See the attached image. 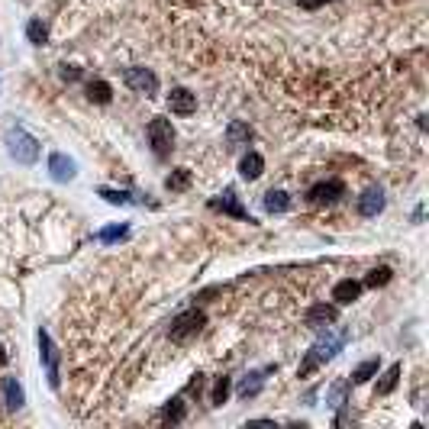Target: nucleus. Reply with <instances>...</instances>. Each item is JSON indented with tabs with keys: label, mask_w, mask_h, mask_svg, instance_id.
<instances>
[{
	"label": "nucleus",
	"mask_w": 429,
	"mask_h": 429,
	"mask_svg": "<svg viewBox=\"0 0 429 429\" xmlns=\"http://www.w3.org/2000/svg\"><path fill=\"white\" fill-rule=\"evenodd\" d=\"M349 342V333L346 329H339V333H333L329 326H323L320 329V339H316L314 346L307 349L304 362H300V368H297V377H310L316 371V368L323 365V362H329V358L339 352V349Z\"/></svg>",
	"instance_id": "nucleus-1"
},
{
	"label": "nucleus",
	"mask_w": 429,
	"mask_h": 429,
	"mask_svg": "<svg viewBox=\"0 0 429 429\" xmlns=\"http://www.w3.org/2000/svg\"><path fill=\"white\" fill-rule=\"evenodd\" d=\"M3 142H7V152H10L13 162H20V165H36V162H39V152H42L39 139L30 136L23 126H10Z\"/></svg>",
	"instance_id": "nucleus-2"
},
{
	"label": "nucleus",
	"mask_w": 429,
	"mask_h": 429,
	"mask_svg": "<svg viewBox=\"0 0 429 429\" xmlns=\"http://www.w3.org/2000/svg\"><path fill=\"white\" fill-rule=\"evenodd\" d=\"M36 339H39V358H42V365H45L49 388L58 390V388H62V355H58V349H55L52 336L45 333L42 326H39V333H36Z\"/></svg>",
	"instance_id": "nucleus-3"
},
{
	"label": "nucleus",
	"mask_w": 429,
	"mask_h": 429,
	"mask_svg": "<svg viewBox=\"0 0 429 429\" xmlns=\"http://www.w3.org/2000/svg\"><path fill=\"white\" fill-rule=\"evenodd\" d=\"M207 326V314L204 310H184V314H178L175 320H171V326H168V336L175 339V342H188V339H194V336L200 333Z\"/></svg>",
	"instance_id": "nucleus-4"
},
{
	"label": "nucleus",
	"mask_w": 429,
	"mask_h": 429,
	"mask_svg": "<svg viewBox=\"0 0 429 429\" xmlns=\"http://www.w3.org/2000/svg\"><path fill=\"white\" fill-rule=\"evenodd\" d=\"M148 142H152L155 158L171 155V148H175V126H171V120H165V116H152V123H148Z\"/></svg>",
	"instance_id": "nucleus-5"
},
{
	"label": "nucleus",
	"mask_w": 429,
	"mask_h": 429,
	"mask_svg": "<svg viewBox=\"0 0 429 429\" xmlns=\"http://www.w3.org/2000/svg\"><path fill=\"white\" fill-rule=\"evenodd\" d=\"M123 81L129 91H136L142 97H155L158 94V74L142 68V65H133V68H126L123 72Z\"/></svg>",
	"instance_id": "nucleus-6"
},
{
	"label": "nucleus",
	"mask_w": 429,
	"mask_h": 429,
	"mask_svg": "<svg viewBox=\"0 0 429 429\" xmlns=\"http://www.w3.org/2000/svg\"><path fill=\"white\" fill-rule=\"evenodd\" d=\"M207 207L217 210V213H226V217H236V220H242V223H255L249 217V210L239 204V197H236V190H232V188H226L220 197H210Z\"/></svg>",
	"instance_id": "nucleus-7"
},
{
	"label": "nucleus",
	"mask_w": 429,
	"mask_h": 429,
	"mask_svg": "<svg viewBox=\"0 0 429 429\" xmlns=\"http://www.w3.org/2000/svg\"><path fill=\"white\" fill-rule=\"evenodd\" d=\"M346 194V184L339 178H333V181H320V184H314V188L307 190V200L310 204H336V200Z\"/></svg>",
	"instance_id": "nucleus-8"
},
{
	"label": "nucleus",
	"mask_w": 429,
	"mask_h": 429,
	"mask_svg": "<svg viewBox=\"0 0 429 429\" xmlns=\"http://www.w3.org/2000/svg\"><path fill=\"white\" fill-rule=\"evenodd\" d=\"M49 175H52V181H58V184H68V181H74V175H78V165H74V158L62 155V152H52V155H49Z\"/></svg>",
	"instance_id": "nucleus-9"
},
{
	"label": "nucleus",
	"mask_w": 429,
	"mask_h": 429,
	"mask_svg": "<svg viewBox=\"0 0 429 429\" xmlns=\"http://www.w3.org/2000/svg\"><path fill=\"white\" fill-rule=\"evenodd\" d=\"M307 326L310 329H323V326H333L336 320H339V307L336 304H314L310 310H307Z\"/></svg>",
	"instance_id": "nucleus-10"
},
{
	"label": "nucleus",
	"mask_w": 429,
	"mask_h": 429,
	"mask_svg": "<svg viewBox=\"0 0 429 429\" xmlns=\"http://www.w3.org/2000/svg\"><path fill=\"white\" fill-rule=\"evenodd\" d=\"M168 110L178 116H190L197 110V94H190L188 87H175V91L168 94Z\"/></svg>",
	"instance_id": "nucleus-11"
},
{
	"label": "nucleus",
	"mask_w": 429,
	"mask_h": 429,
	"mask_svg": "<svg viewBox=\"0 0 429 429\" xmlns=\"http://www.w3.org/2000/svg\"><path fill=\"white\" fill-rule=\"evenodd\" d=\"M272 371H278V365H268L265 371H249V375L239 381V397L242 400H249V397H258L262 394V388H265V375H272Z\"/></svg>",
	"instance_id": "nucleus-12"
},
{
	"label": "nucleus",
	"mask_w": 429,
	"mask_h": 429,
	"mask_svg": "<svg viewBox=\"0 0 429 429\" xmlns=\"http://www.w3.org/2000/svg\"><path fill=\"white\" fill-rule=\"evenodd\" d=\"M0 394H3V404L7 410H20L26 404V394H23V384L16 381L13 375H3L0 377Z\"/></svg>",
	"instance_id": "nucleus-13"
},
{
	"label": "nucleus",
	"mask_w": 429,
	"mask_h": 429,
	"mask_svg": "<svg viewBox=\"0 0 429 429\" xmlns=\"http://www.w3.org/2000/svg\"><path fill=\"white\" fill-rule=\"evenodd\" d=\"M384 204H388V200H384V190H381V188H368L365 194L358 197V213L371 220V217H377V213L384 210Z\"/></svg>",
	"instance_id": "nucleus-14"
},
{
	"label": "nucleus",
	"mask_w": 429,
	"mask_h": 429,
	"mask_svg": "<svg viewBox=\"0 0 429 429\" xmlns=\"http://www.w3.org/2000/svg\"><path fill=\"white\" fill-rule=\"evenodd\" d=\"M358 297H362V281H352V278H342V281H336V287H333L336 307L355 304Z\"/></svg>",
	"instance_id": "nucleus-15"
},
{
	"label": "nucleus",
	"mask_w": 429,
	"mask_h": 429,
	"mask_svg": "<svg viewBox=\"0 0 429 429\" xmlns=\"http://www.w3.org/2000/svg\"><path fill=\"white\" fill-rule=\"evenodd\" d=\"M252 139H255V129H252L249 123H242V120H232V123L226 126V146H230V148L249 146Z\"/></svg>",
	"instance_id": "nucleus-16"
},
{
	"label": "nucleus",
	"mask_w": 429,
	"mask_h": 429,
	"mask_svg": "<svg viewBox=\"0 0 429 429\" xmlns=\"http://www.w3.org/2000/svg\"><path fill=\"white\" fill-rule=\"evenodd\" d=\"M262 171H265V158L258 155V152H245L239 162V175L245 181H255V178H262Z\"/></svg>",
	"instance_id": "nucleus-17"
},
{
	"label": "nucleus",
	"mask_w": 429,
	"mask_h": 429,
	"mask_svg": "<svg viewBox=\"0 0 429 429\" xmlns=\"http://www.w3.org/2000/svg\"><path fill=\"white\" fill-rule=\"evenodd\" d=\"M265 210L268 213H287L291 210V194L287 190H268L265 194Z\"/></svg>",
	"instance_id": "nucleus-18"
},
{
	"label": "nucleus",
	"mask_w": 429,
	"mask_h": 429,
	"mask_svg": "<svg viewBox=\"0 0 429 429\" xmlns=\"http://www.w3.org/2000/svg\"><path fill=\"white\" fill-rule=\"evenodd\" d=\"M87 100H91V104H110V100H113V87L97 78V81L87 84Z\"/></svg>",
	"instance_id": "nucleus-19"
},
{
	"label": "nucleus",
	"mask_w": 429,
	"mask_h": 429,
	"mask_svg": "<svg viewBox=\"0 0 429 429\" xmlns=\"http://www.w3.org/2000/svg\"><path fill=\"white\" fill-rule=\"evenodd\" d=\"M400 371H404V368H400V365H390L388 371L381 375V381H377V388H375V394H377V397H388L390 390L397 388V381H400Z\"/></svg>",
	"instance_id": "nucleus-20"
},
{
	"label": "nucleus",
	"mask_w": 429,
	"mask_h": 429,
	"mask_svg": "<svg viewBox=\"0 0 429 429\" xmlns=\"http://www.w3.org/2000/svg\"><path fill=\"white\" fill-rule=\"evenodd\" d=\"M165 188L171 190V194H178V190H188L190 188V171L188 168H175L171 175L165 178Z\"/></svg>",
	"instance_id": "nucleus-21"
},
{
	"label": "nucleus",
	"mask_w": 429,
	"mask_h": 429,
	"mask_svg": "<svg viewBox=\"0 0 429 429\" xmlns=\"http://www.w3.org/2000/svg\"><path fill=\"white\" fill-rule=\"evenodd\" d=\"M184 413H188L184 400L175 397V400H168V404H165V410H162V419H165V423H171V426H178L181 419H184Z\"/></svg>",
	"instance_id": "nucleus-22"
},
{
	"label": "nucleus",
	"mask_w": 429,
	"mask_h": 429,
	"mask_svg": "<svg viewBox=\"0 0 429 429\" xmlns=\"http://www.w3.org/2000/svg\"><path fill=\"white\" fill-rule=\"evenodd\" d=\"M26 39H30L32 45H45V42H49V26L42 20H30L26 23Z\"/></svg>",
	"instance_id": "nucleus-23"
},
{
	"label": "nucleus",
	"mask_w": 429,
	"mask_h": 429,
	"mask_svg": "<svg viewBox=\"0 0 429 429\" xmlns=\"http://www.w3.org/2000/svg\"><path fill=\"white\" fill-rule=\"evenodd\" d=\"M129 236V226L126 223H113V226H107V230L97 232V242H104V245H110V242H120Z\"/></svg>",
	"instance_id": "nucleus-24"
},
{
	"label": "nucleus",
	"mask_w": 429,
	"mask_h": 429,
	"mask_svg": "<svg viewBox=\"0 0 429 429\" xmlns=\"http://www.w3.org/2000/svg\"><path fill=\"white\" fill-rule=\"evenodd\" d=\"M230 388H232V381L226 375H220V377H217V384H213L210 404H213V407H223V404H226V397H230Z\"/></svg>",
	"instance_id": "nucleus-25"
},
{
	"label": "nucleus",
	"mask_w": 429,
	"mask_h": 429,
	"mask_svg": "<svg viewBox=\"0 0 429 429\" xmlns=\"http://www.w3.org/2000/svg\"><path fill=\"white\" fill-rule=\"evenodd\" d=\"M100 197L107 200V204H116V207H129L133 204V194L129 190H116V188H100L97 190Z\"/></svg>",
	"instance_id": "nucleus-26"
},
{
	"label": "nucleus",
	"mask_w": 429,
	"mask_h": 429,
	"mask_svg": "<svg viewBox=\"0 0 429 429\" xmlns=\"http://www.w3.org/2000/svg\"><path fill=\"white\" fill-rule=\"evenodd\" d=\"M375 375H377V358H368V362H362V365L352 371V384H365V381H371Z\"/></svg>",
	"instance_id": "nucleus-27"
},
{
	"label": "nucleus",
	"mask_w": 429,
	"mask_h": 429,
	"mask_svg": "<svg viewBox=\"0 0 429 429\" xmlns=\"http://www.w3.org/2000/svg\"><path fill=\"white\" fill-rule=\"evenodd\" d=\"M390 268L388 265H381V268H371V272H368V278H365V284H362V287H384V284L390 281Z\"/></svg>",
	"instance_id": "nucleus-28"
},
{
	"label": "nucleus",
	"mask_w": 429,
	"mask_h": 429,
	"mask_svg": "<svg viewBox=\"0 0 429 429\" xmlns=\"http://www.w3.org/2000/svg\"><path fill=\"white\" fill-rule=\"evenodd\" d=\"M346 390H349V381H336L333 390H329V407H342L346 404Z\"/></svg>",
	"instance_id": "nucleus-29"
},
{
	"label": "nucleus",
	"mask_w": 429,
	"mask_h": 429,
	"mask_svg": "<svg viewBox=\"0 0 429 429\" xmlns=\"http://www.w3.org/2000/svg\"><path fill=\"white\" fill-rule=\"evenodd\" d=\"M62 78L65 81H78V78H81V68H78V65H62Z\"/></svg>",
	"instance_id": "nucleus-30"
},
{
	"label": "nucleus",
	"mask_w": 429,
	"mask_h": 429,
	"mask_svg": "<svg viewBox=\"0 0 429 429\" xmlns=\"http://www.w3.org/2000/svg\"><path fill=\"white\" fill-rule=\"evenodd\" d=\"M297 3H300L304 10H320L323 3H333V0H297Z\"/></svg>",
	"instance_id": "nucleus-31"
},
{
	"label": "nucleus",
	"mask_w": 429,
	"mask_h": 429,
	"mask_svg": "<svg viewBox=\"0 0 429 429\" xmlns=\"http://www.w3.org/2000/svg\"><path fill=\"white\" fill-rule=\"evenodd\" d=\"M0 365H7V352H3V346H0Z\"/></svg>",
	"instance_id": "nucleus-32"
}]
</instances>
